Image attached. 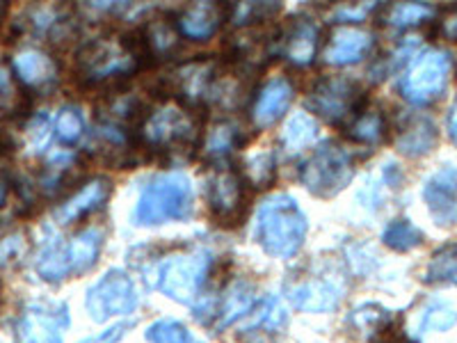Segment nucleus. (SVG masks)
<instances>
[{
	"label": "nucleus",
	"instance_id": "nucleus-1",
	"mask_svg": "<svg viewBox=\"0 0 457 343\" xmlns=\"http://www.w3.org/2000/svg\"><path fill=\"white\" fill-rule=\"evenodd\" d=\"M149 57L142 32L129 37H99L89 39L79 51V73L87 85H101L136 73Z\"/></svg>",
	"mask_w": 457,
	"mask_h": 343
},
{
	"label": "nucleus",
	"instance_id": "nucleus-2",
	"mask_svg": "<svg viewBox=\"0 0 457 343\" xmlns=\"http://www.w3.org/2000/svg\"><path fill=\"white\" fill-rule=\"evenodd\" d=\"M307 215L291 195H272L256 213V240L270 256L291 259L307 238Z\"/></svg>",
	"mask_w": 457,
	"mask_h": 343
},
{
	"label": "nucleus",
	"instance_id": "nucleus-3",
	"mask_svg": "<svg viewBox=\"0 0 457 343\" xmlns=\"http://www.w3.org/2000/svg\"><path fill=\"white\" fill-rule=\"evenodd\" d=\"M193 211V181L183 172H165L146 183L133 211V220L142 227H156V224L187 220Z\"/></svg>",
	"mask_w": 457,
	"mask_h": 343
},
{
	"label": "nucleus",
	"instance_id": "nucleus-4",
	"mask_svg": "<svg viewBox=\"0 0 457 343\" xmlns=\"http://www.w3.org/2000/svg\"><path fill=\"white\" fill-rule=\"evenodd\" d=\"M104 247V231L87 227L69 240L53 238L37 256V272L46 281H62L67 277L92 271Z\"/></svg>",
	"mask_w": 457,
	"mask_h": 343
},
{
	"label": "nucleus",
	"instance_id": "nucleus-5",
	"mask_svg": "<svg viewBox=\"0 0 457 343\" xmlns=\"http://www.w3.org/2000/svg\"><path fill=\"white\" fill-rule=\"evenodd\" d=\"M354 158L341 142H322L300 167V181L316 197H334L353 181Z\"/></svg>",
	"mask_w": 457,
	"mask_h": 343
},
{
	"label": "nucleus",
	"instance_id": "nucleus-6",
	"mask_svg": "<svg viewBox=\"0 0 457 343\" xmlns=\"http://www.w3.org/2000/svg\"><path fill=\"white\" fill-rule=\"evenodd\" d=\"M197 120L190 108L177 101H165L158 108L146 110L140 129V142L149 149L174 151L193 146L197 140Z\"/></svg>",
	"mask_w": 457,
	"mask_h": 343
},
{
	"label": "nucleus",
	"instance_id": "nucleus-7",
	"mask_svg": "<svg viewBox=\"0 0 457 343\" xmlns=\"http://www.w3.org/2000/svg\"><path fill=\"white\" fill-rule=\"evenodd\" d=\"M211 265H213V259L204 250L177 252L167 256L156 268L158 291L165 293L171 300L190 305L202 293Z\"/></svg>",
	"mask_w": 457,
	"mask_h": 343
},
{
	"label": "nucleus",
	"instance_id": "nucleus-8",
	"mask_svg": "<svg viewBox=\"0 0 457 343\" xmlns=\"http://www.w3.org/2000/svg\"><path fill=\"white\" fill-rule=\"evenodd\" d=\"M451 76V57L444 51H423L416 55L400 79V94L411 105H428L444 94Z\"/></svg>",
	"mask_w": 457,
	"mask_h": 343
},
{
	"label": "nucleus",
	"instance_id": "nucleus-9",
	"mask_svg": "<svg viewBox=\"0 0 457 343\" xmlns=\"http://www.w3.org/2000/svg\"><path fill=\"white\" fill-rule=\"evenodd\" d=\"M87 312L92 321L104 322L112 316H129L140 305L133 277L124 271H108L87 291Z\"/></svg>",
	"mask_w": 457,
	"mask_h": 343
},
{
	"label": "nucleus",
	"instance_id": "nucleus-10",
	"mask_svg": "<svg viewBox=\"0 0 457 343\" xmlns=\"http://www.w3.org/2000/svg\"><path fill=\"white\" fill-rule=\"evenodd\" d=\"M307 105L329 124H343L361 110V89L345 76H328L313 85Z\"/></svg>",
	"mask_w": 457,
	"mask_h": 343
},
{
	"label": "nucleus",
	"instance_id": "nucleus-11",
	"mask_svg": "<svg viewBox=\"0 0 457 343\" xmlns=\"http://www.w3.org/2000/svg\"><path fill=\"white\" fill-rule=\"evenodd\" d=\"M69 309L60 302H30L16 321L19 343H62Z\"/></svg>",
	"mask_w": 457,
	"mask_h": 343
},
{
	"label": "nucleus",
	"instance_id": "nucleus-12",
	"mask_svg": "<svg viewBox=\"0 0 457 343\" xmlns=\"http://www.w3.org/2000/svg\"><path fill=\"white\" fill-rule=\"evenodd\" d=\"M218 67L213 60H193V63L179 64L165 79L167 92L181 105H197L208 99L211 88L218 79Z\"/></svg>",
	"mask_w": 457,
	"mask_h": 343
},
{
	"label": "nucleus",
	"instance_id": "nucleus-13",
	"mask_svg": "<svg viewBox=\"0 0 457 343\" xmlns=\"http://www.w3.org/2000/svg\"><path fill=\"white\" fill-rule=\"evenodd\" d=\"M208 204L211 213L220 224H231L240 220L245 211V179L238 170L228 165L215 167L208 181Z\"/></svg>",
	"mask_w": 457,
	"mask_h": 343
},
{
	"label": "nucleus",
	"instance_id": "nucleus-14",
	"mask_svg": "<svg viewBox=\"0 0 457 343\" xmlns=\"http://www.w3.org/2000/svg\"><path fill=\"white\" fill-rule=\"evenodd\" d=\"M286 293H288V300L293 302V307L300 309V312L325 314L337 309L343 297V286L337 277L309 275L293 281L286 289Z\"/></svg>",
	"mask_w": 457,
	"mask_h": 343
},
{
	"label": "nucleus",
	"instance_id": "nucleus-15",
	"mask_svg": "<svg viewBox=\"0 0 457 343\" xmlns=\"http://www.w3.org/2000/svg\"><path fill=\"white\" fill-rule=\"evenodd\" d=\"M254 307V286L247 284V281H234V284H228V289L218 300L211 302L208 307H199V318L211 322L215 330H224L228 325L238 322L240 318L250 316Z\"/></svg>",
	"mask_w": 457,
	"mask_h": 343
},
{
	"label": "nucleus",
	"instance_id": "nucleus-16",
	"mask_svg": "<svg viewBox=\"0 0 457 343\" xmlns=\"http://www.w3.org/2000/svg\"><path fill=\"white\" fill-rule=\"evenodd\" d=\"M370 48H373V35L369 30L354 26H337L322 46V60L334 67H348L364 60Z\"/></svg>",
	"mask_w": 457,
	"mask_h": 343
},
{
	"label": "nucleus",
	"instance_id": "nucleus-17",
	"mask_svg": "<svg viewBox=\"0 0 457 343\" xmlns=\"http://www.w3.org/2000/svg\"><path fill=\"white\" fill-rule=\"evenodd\" d=\"M281 55L295 67H309L320 51V30L312 19H293L279 35Z\"/></svg>",
	"mask_w": 457,
	"mask_h": 343
},
{
	"label": "nucleus",
	"instance_id": "nucleus-18",
	"mask_svg": "<svg viewBox=\"0 0 457 343\" xmlns=\"http://www.w3.org/2000/svg\"><path fill=\"white\" fill-rule=\"evenodd\" d=\"M428 211L436 224H457V167H444L432 174L423 190Z\"/></svg>",
	"mask_w": 457,
	"mask_h": 343
},
{
	"label": "nucleus",
	"instance_id": "nucleus-19",
	"mask_svg": "<svg viewBox=\"0 0 457 343\" xmlns=\"http://www.w3.org/2000/svg\"><path fill=\"white\" fill-rule=\"evenodd\" d=\"M228 19V7L222 3H193L177 16V28L183 37L195 42H206Z\"/></svg>",
	"mask_w": 457,
	"mask_h": 343
},
{
	"label": "nucleus",
	"instance_id": "nucleus-20",
	"mask_svg": "<svg viewBox=\"0 0 457 343\" xmlns=\"http://www.w3.org/2000/svg\"><path fill=\"white\" fill-rule=\"evenodd\" d=\"M110 190H112V186H110L108 179L104 177L89 179V181L83 183V186H80L71 197H67L60 206L55 208L53 218H55L57 224H62V227L79 222L80 218L94 213L96 208H101L105 202H108Z\"/></svg>",
	"mask_w": 457,
	"mask_h": 343
},
{
	"label": "nucleus",
	"instance_id": "nucleus-21",
	"mask_svg": "<svg viewBox=\"0 0 457 343\" xmlns=\"http://www.w3.org/2000/svg\"><path fill=\"white\" fill-rule=\"evenodd\" d=\"M293 85L284 76H275L263 88L256 92L254 104H252V120L259 129H268L275 121H279L286 114V110L293 104Z\"/></svg>",
	"mask_w": 457,
	"mask_h": 343
},
{
	"label": "nucleus",
	"instance_id": "nucleus-22",
	"mask_svg": "<svg viewBox=\"0 0 457 343\" xmlns=\"http://www.w3.org/2000/svg\"><path fill=\"white\" fill-rule=\"evenodd\" d=\"M12 71L26 88L30 89H48L57 83L60 67L55 57L48 55L39 48H23L12 57Z\"/></svg>",
	"mask_w": 457,
	"mask_h": 343
},
{
	"label": "nucleus",
	"instance_id": "nucleus-23",
	"mask_svg": "<svg viewBox=\"0 0 457 343\" xmlns=\"http://www.w3.org/2000/svg\"><path fill=\"white\" fill-rule=\"evenodd\" d=\"M436 142V129L428 117H410L405 124L400 126L395 145H398L400 154H405L410 158L426 156L428 151L435 146Z\"/></svg>",
	"mask_w": 457,
	"mask_h": 343
},
{
	"label": "nucleus",
	"instance_id": "nucleus-24",
	"mask_svg": "<svg viewBox=\"0 0 457 343\" xmlns=\"http://www.w3.org/2000/svg\"><path fill=\"white\" fill-rule=\"evenodd\" d=\"M245 140V133L236 121L220 120L204 133L202 151L208 158H224L234 149H238Z\"/></svg>",
	"mask_w": 457,
	"mask_h": 343
},
{
	"label": "nucleus",
	"instance_id": "nucleus-25",
	"mask_svg": "<svg viewBox=\"0 0 457 343\" xmlns=\"http://www.w3.org/2000/svg\"><path fill=\"white\" fill-rule=\"evenodd\" d=\"M348 136L361 145H375L382 142L386 136L385 113L379 108H366L353 117L348 126Z\"/></svg>",
	"mask_w": 457,
	"mask_h": 343
},
{
	"label": "nucleus",
	"instance_id": "nucleus-26",
	"mask_svg": "<svg viewBox=\"0 0 457 343\" xmlns=\"http://www.w3.org/2000/svg\"><path fill=\"white\" fill-rule=\"evenodd\" d=\"M318 138V124L309 113H297L293 114L291 120L286 121L281 140H284V149L288 154H300L307 146L313 145Z\"/></svg>",
	"mask_w": 457,
	"mask_h": 343
},
{
	"label": "nucleus",
	"instance_id": "nucleus-27",
	"mask_svg": "<svg viewBox=\"0 0 457 343\" xmlns=\"http://www.w3.org/2000/svg\"><path fill=\"white\" fill-rule=\"evenodd\" d=\"M286 321H288V316H286L284 307L279 305V300H275V297H268V300H263L261 305H256L254 309H252V321L247 322V328H245V332H277L279 328H284Z\"/></svg>",
	"mask_w": 457,
	"mask_h": 343
},
{
	"label": "nucleus",
	"instance_id": "nucleus-28",
	"mask_svg": "<svg viewBox=\"0 0 457 343\" xmlns=\"http://www.w3.org/2000/svg\"><path fill=\"white\" fill-rule=\"evenodd\" d=\"M145 44L149 48V55H165V53L174 51L179 44V28L177 23H170L165 19H156L154 23L142 30Z\"/></svg>",
	"mask_w": 457,
	"mask_h": 343
},
{
	"label": "nucleus",
	"instance_id": "nucleus-29",
	"mask_svg": "<svg viewBox=\"0 0 457 343\" xmlns=\"http://www.w3.org/2000/svg\"><path fill=\"white\" fill-rule=\"evenodd\" d=\"M386 247L395 252H407V250H414L419 245L423 243V234L421 229L414 227L410 220H395L386 227L385 236H382Z\"/></svg>",
	"mask_w": 457,
	"mask_h": 343
},
{
	"label": "nucleus",
	"instance_id": "nucleus-30",
	"mask_svg": "<svg viewBox=\"0 0 457 343\" xmlns=\"http://www.w3.org/2000/svg\"><path fill=\"white\" fill-rule=\"evenodd\" d=\"M275 156H272L270 151L252 154V156L245 161V179H247L254 188H268L275 181Z\"/></svg>",
	"mask_w": 457,
	"mask_h": 343
},
{
	"label": "nucleus",
	"instance_id": "nucleus-31",
	"mask_svg": "<svg viewBox=\"0 0 457 343\" xmlns=\"http://www.w3.org/2000/svg\"><path fill=\"white\" fill-rule=\"evenodd\" d=\"M55 136L62 145H76L85 136V117L79 108L67 105L60 110L55 120Z\"/></svg>",
	"mask_w": 457,
	"mask_h": 343
},
{
	"label": "nucleus",
	"instance_id": "nucleus-32",
	"mask_svg": "<svg viewBox=\"0 0 457 343\" xmlns=\"http://www.w3.org/2000/svg\"><path fill=\"white\" fill-rule=\"evenodd\" d=\"M432 16V7L423 3H400V5L386 7L385 21L394 28H410L423 23Z\"/></svg>",
	"mask_w": 457,
	"mask_h": 343
},
{
	"label": "nucleus",
	"instance_id": "nucleus-33",
	"mask_svg": "<svg viewBox=\"0 0 457 343\" xmlns=\"http://www.w3.org/2000/svg\"><path fill=\"white\" fill-rule=\"evenodd\" d=\"M428 281L457 284V245H448L432 256L430 265H428Z\"/></svg>",
	"mask_w": 457,
	"mask_h": 343
},
{
	"label": "nucleus",
	"instance_id": "nucleus-34",
	"mask_svg": "<svg viewBox=\"0 0 457 343\" xmlns=\"http://www.w3.org/2000/svg\"><path fill=\"white\" fill-rule=\"evenodd\" d=\"M146 339H149L151 343H197L183 322L170 321V318L154 322V325L146 330Z\"/></svg>",
	"mask_w": 457,
	"mask_h": 343
},
{
	"label": "nucleus",
	"instance_id": "nucleus-35",
	"mask_svg": "<svg viewBox=\"0 0 457 343\" xmlns=\"http://www.w3.org/2000/svg\"><path fill=\"white\" fill-rule=\"evenodd\" d=\"M457 322V312L448 305V302H430L426 309H423L421 316V330H448Z\"/></svg>",
	"mask_w": 457,
	"mask_h": 343
},
{
	"label": "nucleus",
	"instance_id": "nucleus-36",
	"mask_svg": "<svg viewBox=\"0 0 457 343\" xmlns=\"http://www.w3.org/2000/svg\"><path fill=\"white\" fill-rule=\"evenodd\" d=\"M28 252V240L21 231L0 238V268H14L23 261Z\"/></svg>",
	"mask_w": 457,
	"mask_h": 343
},
{
	"label": "nucleus",
	"instance_id": "nucleus-37",
	"mask_svg": "<svg viewBox=\"0 0 457 343\" xmlns=\"http://www.w3.org/2000/svg\"><path fill=\"white\" fill-rule=\"evenodd\" d=\"M26 142H28V151H39L46 149V145L51 142V121L42 114H37L28 121V133H26Z\"/></svg>",
	"mask_w": 457,
	"mask_h": 343
},
{
	"label": "nucleus",
	"instance_id": "nucleus-38",
	"mask_svg": "<svg viewBox=\"0 0 457 343\" xmlns=\"http://www.w3.org/2000/svg\"><path fill=\"white\" fill-rule=\"evenodd\" d=\"M19 104L14 71L5 63H0V110H14Z\"/></svg>",
	"mask_w": 457,
	"mask_h": 343
},
{
	"label": "nucleus",
	"instance_id": "nucleus-39",
	"mask_svg": "<svg viewBox=\"0 0 457 343\" xmlns=\"http://www.w3.org/2000/svg\"><path fill=\"white\" fill-rule=\"evenodd\" d=\"M133 328V322L126 321V322H114L112 328H108L105 332H99L96 337H89L80 343H120L121 339L126 337V332Z\"/></svg>",
	"mask_w": 457,
	"mask_h": 343
},
{
	"label": "nucleus",
	"instance_id": "nucleus-40",
	"mask_svg": "<svg viewBox=\"0 0 457 343\" xmlns=\"http://www.w3.org/2000/svg\"><path fill=\"white\" fill-rule=\"evenodd\" d=\"M370 343H407L405 334L400 332V328L394 321L385 322L378 332L370 334Z\"/></svg>",
	"mask_w": 457,
	"mask_h": 343
},
{
	"label": "nucleus",
	"instance_id": "nucleus-41",
	"mask_svg": "<svg viewBox=\"0 0 457 343\" xmlns=\"http://www.w3.org/2000/svg\"><path fill=\"white\" fill-rule=\"evenodd\" d=\"M375 5H345V7H338L337 10V19L338 23H354V21H361L369 12H373Z\"/></svg>",
	"mask_w": 457,
	"mask_h": 343
},
{
	"label": "nucleus",
	"instance_id": "nucleus-42",
	"mask_svg": "<svg viewBox=\"0 0 457 343\" xmlns=\"http://www.w3.org/2000/svg\"><path fill=\"white\" fill-rule=\"evenodd\" d=\"M439 32H442L446 39L457 42V7H451V10L444 12V16L439 19Z\"/></svg>",
	"mask_w": 457,
	"mask_h": 343
},
{
	"label": "nucleus",
	"instance_id": "nucleus-43",
	"mask_svg": "<svg viewBox=\"0 0 457 343\" xmlns=\"http://www.w3.org/2000/svg\"><path fill=\"white\" fill-rule=\"evenodd\" d=\"M10 177H7L5 172H0V206L7 202V195H10Z\"/></svg>",
	"mask_w": 457,
	"mask_h": 343
},
{
	"label": "nucleus",
	"instance_id": "nucleus-44",
	"mask_svg": "<svg viewBox=\"0 0 457 343\" xmlns=\"http://www.w3.org/2000/svg\"><path fill=\"white\" fill-rule=\"evenodd\" d=\"M448 133H451L453 142H455V145H457V104L453 105L451 117H448Z\"/></svg>",
	"mask_w": 457,
	"mask_h": 343
}]
</instances>
